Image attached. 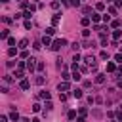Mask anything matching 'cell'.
<instances>
[{"instance_id":"19","label":"cell","mask_w":122,"mask_h":122,"mask_svg":"<svg viewBox=\"0 0 122 122\" xmlns=\"http://www.w3.org/2000/svg\"><path fill=\"white\" fill-rule=\"evenodd\" d=\"M80 23H82V27H88V25H90V17H82Z\"/></svg>"},{"instance_id":"26","label":"cell","mask_w":122,"mask_h":122,"mask_svg":"<svg viewBox=\"0 0 122 122\" xmlns=\"http://www.w3.org/2000/svg\"><path fill=\"white\" fill-rule=\"evenodd\" d=\"M36 84L42 86V84H44V76H36Z\"/></svg>"},{"instance_id":"5","label":"cell","mask_w":122,"mask_h":122,"mask_svg":"<svg viewBox=\"0 0 122 122\" xmlns=\"http://www.w3.org/2000/svg\"><path fill=\"white\" fill-rule=\"evenodd\" d=\"M57 90H59V92H67V90H71V86H69V82L65 80V82H59V86H57Z\"/></svg>"},{"instance_id":"4","label":"cell","mask_w":122,"mask_h":122,"mask_svg":"<svg viewBox=\"0 0 122 122\" xmlns=\"http://www.w3.org/2000/svg\"><path fill=\"white\" fill-rule=\"evenodd\" d=\"M84 61H86V63H88L90 67H95V65H97V63H95V57H93V55H86V57H84Z\"/></svg>"},{"instance_id":"47","label":"cell","mask_w":122,"mask_h":122,"mask_svg":"<svg viewBox=\"0 0 122 122\" xmlns=\"http://www.w3.org/2000/svg\"><path fill=\"white\" fill-rule=\"evenodd\" d=\"M0 122H8V116H0Z\"/></svg>"},{"instance_id":"3","label":"cell","mask_w":122,"mask_h":122,"mask_svg":"<svg viewBox=\"0 0 122 122\" xmlns=\"http://www.w3.org/2000/svg\"><path fill=\"white\" fill-rule=\"evenodd\" d=\"M36 67H38V65H36V59H34V57H29V59H27V71H29V72H34Z\"/></svg>"},{"instance_id":"7","label":"cell","mask_w":122,"mask_h":122,"mask_svg":"<svg viewBox=\"0 0 122 122\" xmlns=\"http://www.w3.org/2000/svg\"><path fill=\"white\" fill-rule=\"evenodd\" d=\"M72 95H74L76 99H80V97H82L84 93H82V90H80V88H74V90H72Z\"/></svg>"},{"instance_id":"49","label":"cell","mask_w":122,"mask_h":122,"mask_svg":"<svg viewBox=\"0 0 122 122\" xmlns=\"http://www.w3.org/2000/svg\"><path fill=\"white\" fill-rule=\"evenodd\" d=\"M30 122H40V120H38V118H32V120H30Z\"/></svg>"},{"instance_id":"46","label":"cell","mask_w":122,"mask_h":122,"mask_svg":"<svg viewBox=\"0 0 122 122\" xmlns=\"http://www.w3.org/2000/svg\"><path fill=\"white\" fill-rule=\"evenodd\" d=\"M92 86V80H84V88H90Z\"/></svg>"},{"instance_id":"6","label":"cell","mask_w":122,"mask_h":122,"mask_svg":"<svg viewBox=\"0 0 122 122\" xmlns=\"http://www.w3.org/2000/svg\"><path fill=\"white\" fill-rule=\"evenodd\" d=\"M19 88H21V90H29V88H30V82L23 78V80H21V84H19Z\"/></svg>"},{"instance_id":"44","label":"cell","mask_w":122,"mask_h":122,"mask_svg":"<svg viewBox=\"0 0 122 122\" xmlns=\"http://www.w3.org/2000/svg\"><path fill=\"white\" fill-rule=\"evenodd\" d=\"M8 44L10 46H15V38H8Z\"/></svg>"},{"instance_id":"40","label":"cell","mask_w":122,"mask_h":122,"mask_svg":"<svg viewBox=\"0 0 122 122\" xmlns=\"http://www.w3.org/2000/svg\"><path fill=\"white\" fill-rule=\"evenodd\" d=\"M74 116H76V111H69V118H71V120H72V118H74Z\"/></svg>"},{"instance_id":"18","label":"cell","mask_w":122,"mask_h":122,"mask_svg":"<svg viewBox=\"0 0 122 122\" xmlns=\"http://www.w3.org/2000/svg\"><path fill=\"white\" fill-rule=\"evenodd\" d=\"M99 19H101V15H99V13H92V21H93V23H97Z\"/></svg>"},{"instance_id":"2","label":"cell","mask_w":122,"mask_h":122,"mask_svg":"<svg viewBox=\"0 0 122 122\" xmlns=\"http://www.w3.org/2000/svg\"><path fill=\"white\" fill-rule=\"evenodd\" d=\"M63 46H67V40H65V38H57V40H53V42H51V50H55V51H57V50H61Z\"/></svg>"},{"instance_id":"28","label":"cell","mask_w":122,"mask_h":122,"mask_svg":"<svg viewBox=\"0 0 122 122\" xmlns=\"http://www.w3.org/2000/svg\"><path fill=\"white\" fill-rule=\"evenodd\" d=\"M80 48H82V46H80V44H78V42H74V44H72V50H74V51H78V50H80Z\"/></svg>"},{"instance_id":"42","label":"cell","mask_w":122,"mask_h":122,"mask_svg":"<svg viewBox=\"0 0 122 122\" xmlns=\"http://www.w3.org/2000/svg\"><path fill=\"white\" fill-rule=\"evenodd\" d=\"M21 8H29V2L27 0H21Z\"/></svg>"},{"instance_id":"14","label":"cell","mask_w":122,"mask_h":122,"mask_svg":"<svg viewBox=\"0 0 122 122\" xmlns=\"http://www.w3.org/2000/svg\"><path fill=\"white\" fill-rule=\"evenodd\" d=\"M95 10H97V11H103V10H105V4H103V2H97V4H95Z\"/></svg>"},{"instance_id":"48","label":"cell","mask_w":122,"mask_h":122,"mask_svg":"<svg viewBox=\"0 0 122 122\" xmlns=\"http://www.w3.org/2000/svg\"><path fill=\"white\" fill-rule=\"evenodd\" d=\"M76 122H86V120H84V116H80V118H78Z\"/></svg>"},{"instance_id":"21","label":"cell","mask_w":122,"mask_h":122,"mask_svg":"<svg viewBox=\"0 0 122 122\" xmlns=\"http://www.w3.org/2000/svg\"><path fill=\"white\" fill-rule=\"evenodd\" d=\"M120 36H122V30H114V32H112V38H114V40H118Z\"/></svg>"},{"instance_id":"45","label":"cell","mask_w":122,"mask_h":122,"mask_svg":"<svg viewBox=\"0 0 122 122\" xmlns=\"http://www.w3.org/2000/svg\"><path fill=\"white\" fill-rule=\"evenodd\" d=\"M69 78H72V76H71L69 72H63V80H69Z\"/></svg>"},{"instance_id":"35","label":"cell","mask_w":122,"mask_h":122,"mask_svg":"<svg viewBox=\"0 0 122 122\" xmlns=\"http://www.w3.org/2000/svg\"><path fill=\"white\" fill-rule=\"evenodd\" d=\"M101 19H103V21H105V23H109V21H111V17H109V15H107V13H105V15H101Z\"/></svg>"},{"instance_id":"38","label":"cell","mask_w":122,"mask_h":122,"mask_svg":"<svg viewBox=\"0 0 122 122\" xmlns=\"http://www.w3.org/2000/svg\"><path fill=\"white\" fill-rule=\"evenodd\" d=\"M21 57H25V59H29V51H27V50H23V51H21Z\"/></svg>"},{"instance_id":"15","label":"cell","mask_w":122,"mask_h":122,"mask_svg":"<svg viewBox=\"0 0 122 122\" xmlns=\"http://www.w3.org/2000/svg\"><path fill=\"white\" fill-rule=\"evenodd\" d=\"M27 44H29V40H27V38H23V40L19 42V48H21V50H25V48H27Z\"/></svg>"},{"instance_id":"31","label":"cell","mask_w":122,"mask_h":122,"mask_svg":"<svg viewBox=\"0 0 122 122\" xmlns=\"http://www.w3.org/2000/svg\"><path fill=\"white\" fill-rule=\"evenodd\" d=\"M86 114H88V109L82 107V109H80V116H86Z\"/></svg>"},{"instance_id":"50","label":"cell","mask_w":122,"mask_h":122,"mask_svg":"<svg viewBox=\"0 0 122 122\" xmlns=\"http://www.w3.org/2000/svg\"><path fill=\"white\" fill-rule=\"evenodd\" d=\"M61 2H63V4H67V2H69V0H61Z\"/></svg>"},{"instance_id":"33","label":"cell","mask_w":122,"mask_h":122,"mask_svg":"<svg viewBox=\"0 0 122 122\" xmlns=\"http://www.w3.org/2000/svg\"><path fill=\"white\" fill-rule=\"evenodd\" d=\"M51 8H53V10H57V8H59V2H57V0H53V2H51Z\"/></svg>"},{"instance_id":"1","label":"cell","mask_w":122,"mask_h":122,"mask_svg":"<svg viewBox=\"0 0 122 122\" xmlns=\"http://www.w3.org/2000/svg\"><path fill=\"white\" fill-rule=\"evenodd\" d=\"M25 69H27V63L19 61L17 63V69H15V78H23L25 76Z\"/></svg>"},{"instance_id":"27","label":"cell","mask_w":122,"mask_h":122,"mask_svg":"<svg viewBox=\"0 0 122 122\" xmlns=\"http://www.w3.org/2000/svg\"><path fill=\"white\" fill-rule=\"evenodd\" d=\"M114 61H118V63H122V51H120V53H116V55H114Z\"/></svg>"},{"instance_id":"39","label":"cell","mask_w":122,"mask_h":122,"mask_svg":"<svg viewBox=\"0 0 122 122\" xmlns=\"http://www.w3.org/2000/svg\"><path fill=\"white\" fill-rule=\"evenodd\" d=\"M78 61H80V55H78V53H74V57H72V63H78Z\"/></svg>"},{"instance_id":"43","label":"cell","mask_w":122,"mask_h":122,"mask_svg":"<svg viewBox=\"0 0 122 122\" xmlns=\"http://www.w3.org/2000/svg\"><path fill=\"white\" fill-rule=\"evenodd\" d=\"M109 13H111V15H114V13H116V8H114V6H112V8H109Z\"/></svg>"},{"instance_id":"11","label":"cell","mask_w":122,"mask_h":122,"mask_svg":"<svg viewBox=\"0 0 122 122\" xmlns=\"http://www.w3.org/2000/svg\"><path fill=\"white\" fill-rule=\"evenodd\" d=\"M114 69H116V67H114V63H111V61H109V63H107V72H114Z\"/></svg>"},{"instance_id":"12","label":"cell","mask_w":122,"mask_h":122,"mask_svg":"<svg viewBox=\"0 0 122 122\" xmlns=\"http://www.w3.org/2000/svg\"><path fill=\"white\" fill-rule=\"evenodd\" d=\"M71 76H72V80H80V78H82V76H80V72L76 71V67H74V72H72Z\"/></svg>"},{"instance_id":"37","label":"cell","mask_w":122,"mask_h":122,"mask_svg":"<svg viewBox=\"0 0 122 122\" xmlns=\"http://www.w3.org/2000/svg\"><path fill=\"white\" fill-rule=\"evenodd\" d=\"M42 46H44V44H40V42H34V46H32V48H34V50H40Z\"/></svg>"},{"instance_id":"36","label":"cell","mask_w":122,"mask_h":122,"mask_svg":"<svg viewBox=\"0 0 122 122\" xmlns=\"http://www.w3.org/2000/svg\"><path fill=\"white\" fill-rule=\"evenodd\" d=\"M112 27H114V29H118V27H120V21H118V19H114V21H112Z\"/></svg>"},{"instance_id":"20","label":"cell","mask_w":122,"mask_h":122,"mask_svg":"<svg viewBox=\"0 0 122 122\" xmlns=\"http://www.w3.org/2000/svg\"><path fill=\"white\" fill-rule=\"evenodd\" d=\"M0 38H10V30H8V29L2 30V32H0Z\"/></svg>"},{"instance_id":"13","label":"cell","mask_w":122,"mask_h":122,"mask_svg":"<svg viewBox=\"0 0 122 122\" xmlns=\"http://www.w3.org/2000/svg\"><path fill=\"white\" fill-rule=\"evenodd\" d=\"M10 118H11L13 122H17V120H19V114H17V111H11V114H10Z\"/></svg>"},{"instance_id":"32","label":"cell","mask_w":122,"mask_h":122,"mask_svg":"<svg viewBox=\"0 0 122 122\" xmlns=\"http://www.w3.org/2000/svg\"><path fill=\"white\" fill-rule=\"evenodd\" d=\"M71 6H74V8H78V6H80V0H71Z\"/></svg>"},{"instance_id":"29","label":"cell","mask_w":122,"mask_h":122,"mask_svg":"<svg viewBox=\"0 0 122 122\" xmlns=\"http://www.w3.org/2000/svg\"><path fill=\"white\" fill-rule=\"evenodd\" d=\"M46 109H48V111H51V109H53V105H51V101H50V99L46 101Z\"/></svg>"},{"instance_id":"34","label":"cell","mask_w":122,"mask_h":122,"mask_svg":"<svg viewBox=\"0 0 122 122\" xmlns=\"http://www.w3.org/2000/svg\"><path fill=\"white\" fill-rule=\"evenodd\" d=\"M30 11H32V10H29V11H25V13H23V17H25V19H30Z\"/></svg>"},{"instance_id":"17","label":"cell","mask_w":122,"mask_h":122,"mask_svg":"<svg viewBox=\"0 0 122 122\" xmlns=\"http://www.w3.org/2000/svg\"><path fill=\"white\" fill-rule=\"evenodd\" d=\"M38 97H42V99H46V101H48V99H50V92H40V95H38Z\"/></svg>"},{"instance_id":"9","label":"cell","mask_w":122,"mask_h":122,"mask_svg":"<svg viewBox=\"0 0 122 122\" xmlns=\"http://www.w3.org/2000/svg\"><path fill=\"white\" fill-rule=\"evenodd\" d=\"M105 82V74H97L95 76V84H103Z\"/></svg>"},{"instance_id":"30","label":"cell","mask_w":122,"mask_h":122,"mask_svg":"<svg viewBox=\"0 0 122 122\" xmlns=\"http://www.w3.org/2000/svg\"><path fill=\"white\" fill-rule=\"evenodd\" d=\"M32 111H34V112H40V105L34 103V105H32Z\"/></svg>"},{"instance_id":"16","label":"cell","mask_w":122,"mask_h":122,"mask_svg":"<svg viewBox=\"0 0 122 122\" xmlns=\"http://www.w3.org/2000/svg\"><path fill=\"white\" fill-rule=\"evenodd\" d=\"M8 55H10V57H13V55H17V50H15V48L11 46V48L8 50Z\"/></svg>"},{"instance_id":"22","label":"cell","mask_w":122,"mask_h":122,"mask_svg":"<svg viewBox=\"0 0 122 122\" xmlns=\"http://www.w3.org/2000/svg\"><path fill=\"white\" fill-rule=\"evenodd\" d=\"M53 32H55V29H53V27H48V29H46V34H48V36H51Z\"/></svg>"},{"instance_id":"41","label":"cell","mask_w":122,"mask_h":122,"mask_svg":"<svg viewBox=\"0 0 122 122\" xmlns=\"http://www.w3.org/2000/svg\"><path fill=\"white\" fill-rule=\"evenodd\" d=\"M116 120H122V109H120V111H116Z\"/></svg>"},{"instance_id":"24","label":"cell","mask_w":122,"mask_h":122,"mask_svg":"<svg viewBox=\"0 0 122 122\" xmlns=\"http://www.w3.org/2000/svg\"><path fill=\"white\" fill-rule=\"evenodd\" d=\"M23 27H25V29H30V27H32V23H30V19H27V21L23 23Z\"/></svg>"},{"instance_id":"10","label":"cell","mask_w":122,"mask_h":122,"mask_svg":"<svg viewBox=\"0 0 122 122\" xmlns=\"http://www.w3.org/2000/svg\"><path fill=\"white\" fill-rule=\"evenodd\" d=\"M59 21H61V17H59V15H53V17H51V25H53V27H55V25H59Z\"/></svg>"},{"instance_id":"51","label":"cell","mask_w":122,"mask_h":122,"mask_svg":"<svg viewBox=\"0 0 122 122\" xmlns=\"http://www.w3.org/2000/svg\"><path fill=\"white\" fill-rule=\"evenodd\" d=\"M112 122H116V120H112Z\"/></svg>"},{"instance_id":"8","label":"cell","mask_w":122,"mask_h":122,"mask_svg":"<svg viewBox=\"0 0 122 122\" xmlns=\"http://www.w3.org/2000/svg\"><path fill=\"white\" fill-rule=\"evenodd\" d=\"M42 44H44V46H50V48H51V40H50V36H48V34H46V36L42 38Z\"/></svg>"},{"instance_id":"23","label":"cell","mask_w":122,"mask_h":122,"mask_svg":"<svg viewBox=\"0 0 122 122\" xmlns=\"http://www.w3.org/2000/svg\"><path fill=\"white\" fill-rule=\"evenodd\" d=\"M82 36H84V38H88V36H90V29H88V27H84V30H82Z\"/></svg>"},{"instance_id":"25","label":"cell","mask_w":122,"mask_h":122,"mask_svg":"<svg viewBox=\"0 0 122 122\" xmlns=\"http://www.w3.org/2000/svg\"><path fill=\"white\" fill-rule=\"evenodd\" d=\"M99 57H101V59H109V51H101Z\"/></svg>"}]
</instances>
